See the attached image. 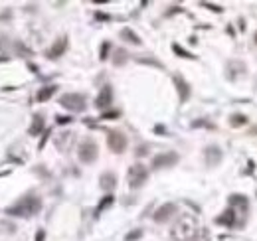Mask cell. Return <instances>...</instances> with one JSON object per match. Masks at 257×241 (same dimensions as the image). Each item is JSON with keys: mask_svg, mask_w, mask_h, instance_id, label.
<instances>
[{"mask_svg": "<svg viewBox=\"0 0 257 241\" xmlns=\"http://www.w3.org/2000/svg\"><path fill=\"white\" fill-rule=\"evenodd\" d=\"M255 44H257V34H255Z\"/></svg>", "mask_w": 257, "mask_h": 241, "instance_id": "39", "label": "cell"}, {"mask_svg": "<svg viewBox=\"0 0 257 241\" xmlns=\"http://www.w3.org/2000/svg\"><path fill=\"white\" fill-rule=\"evenodd\" d=\"M71 117H68V115H60V117H55V123L58 125H68V123H71Z\"/></svg>", "mask_w": 257, "mask_h": 241, "instance_id": "29", "label": "cell"}, {"mask_svg": "<svg viewBox=\"0 0 257 241\" xmlns=\"http://www.w3.org/2000/svg\"><path fill=\"white\" fill-rule=\"evenodd\" d=\"M127 180L131 188H140L145 186V182L149 180V168L145 164H133L127 172Z\"/></svg>", "mask_w": 257, "mask_h": 241, "instance_id": "5", "label": "cell"}, {"mask_svg": "<svg viewBox=\"0 0 257 241\" xmlns=\"http://www.w3.org/2000/svg\"><path fill=\"white\" fill-rule=\"evenodd\" d=\"M202 6H208L210 10H216V12H222V8H220V6H214V4H208V2H202Z\"/></svg>", "mask_w": 257, "mask_h": 241, "instance_id": "33", "label": "cell"}, {"mask_svg": "<svg viewBox=\"0 0 257 241\" xmlns=\"http://www.w3.org/2000/svg\"><path fill=\"white\" fill-rule=\"evenodd\" d=\"M127 142H129L127 135H123L121 131H109L107 133V146L111 148V153H115V155L125 153Z\"/></svg>", "mask_w": 257, "mask_h": 241, "instance_id": "6", "label": "cell"}, {"mask_svg": "<svg viewBox=\"0 0 257 241\" xmlns=\"http://www.w3.org/2000/svg\"><path fill=\"white\" fill-rule=\"evenodd\" d=\"M77 156H79V160L83 164H93L97 160V156H99V146H97V142L93 138L81 140L79 150H77Z\"/></svg>", "mask_w": 257, "mask_h": 241, "instance_id": "4", "label": "cell"}, {"mask_svg": "<svg viewBox=\"0 0 257 241\" xmlns=\"http://www.w3.org/2000/svg\"><path fill=\"white\" fill-rule=\"evenodd\" d=\"M58 91V85H46V87H42L40 91L36 93V99H38V103H44V101H48L50 97H53V93Z\"/></svg>", "mask_w": 257, "mask_h": 241, "instance_id": "17", "label": "cell"}, {"mask_svg": "<svg viewBox=\"0 0 257 241\" xmlns=\"http://www.w3.org/2000/svg\"><path fill=\"white\" fill-rule=\"evenodd\" d=\"M222 158H223V155H222L220 146H216V144L206 146V150H204V160H206L208 166H218L222 162Z\"/></svg>", "mask_w": 257, "mask_h": 241, "instance_id": "11", "label": "cell"}, {"mask_svg": "<svg viewBox=\"0 0 257 241\" xmlns=\"http://www.w3.org/2000/svg\"><path fill=\"white\" fill-rule=\"evenodd\" d=\"M113 202H115V198H113L111 194H107V196H105V198H103V200L99 202V206H97V209H95V218H99L103 209H107V207H109V206H111Z\"/></svg>", "mask_w": 257, "mask_h": 241, "instance_id": "22", "label": "cell"}, {"mask_svg": "<svg viewBox=\"0 0 257 241\" xmlns=\"http://www.w3.org/2000/svg\"><path fill=\"white\" fill-rule=\"evenodd\" d=\"M99 184H101V188L105 192H111L113 188L117 186V176L113 174V172H103L101 178H99Z\"/></svg>", "mask_w": 257, "mask_h": 241, "instance_id": "16", "label": "cell"}, {"mask_svg": "<svg viewBox=\"0 0 257 241\" xmlns=\"http://www.w3.org/2000/svg\"><path fill=\"white\" fill-rule=\"evenodd\" d=\"M109 50H111V44L109 42H103L101 44V50H99V59H101V62L109 57Z\"/></svg>", "mask_w": 257, "mask_h": 241, "instance_id": "26", "label": "cell"}, {"mask_svg": "<svg viewBox=\"0 0 257 241\" xmlns=\"http://www.w3.org/2000/svg\"><path fill=\"white\" fill-rule=\"evenodd\" d=\"M216 224H218V225H225V227H234V225H236V209H234V207L225 209L222 216L216 218Z\"/></svg>", "mask_w": 257, "mask_h": 241, "instance_id": "15", "label": "cell"}, {"mask_svg": "<svg viewBox=\"0 0 257 241\" xmlns=\"http://www.w3.org/2000/svg\"><path fill=\"white\" fill-rule=\"evenodd\" d=\"M200 233V225L198 220L192 214H184L176 220V224L170 229V237L174 241H194Z\"/></svg>", "mask_w": 257, "mask_h": 241, "instance_id": "2", "label": "cell"}, {"mask_svg": "<svg viewBox=\"0 0 257 241\" xmlns=\"http://www.w3.org/2000/svg\"><path fill=\"white\" fill-rule=\"evenodd\" d=\"M174 85H176V91H178V97H180V103H186L190 99V85L186 83V79L182 75H174Z\"/></svg>", "mask_w": 257, "mask_h": 241, "instance_id": "13", "label": "cell"}, {"mask_svg": "<svg viewBox=\"0 0 257 241\" xmlns=\"http://www.w3.org/2000/svg\"><path fill=\"white\" fill-rule=\"evenodd\" d=\"M127 62H129V52H127V50H123V48L115 50V53H113V66L121 68V66H125Z\"/></svg>", "mask_w": 257, "mask_h": 241, "instance_id": "19", "label": "cell"}, {"mask_svg": "<svg viewBox=\"0 0 257 241\" xmlns=\"http://www.w3.org/2000/svg\"><path fill=\"white\" fill-rule=\"evenodd\" d=\"M113 103V87L111 85H103L101 87V93L95 99V107L97 109H109Z\"/></svg>", "mask_w": 257, "mask_h": 241, "instance_id": "10", "label": "cell"}, {"mask_svg": "<svg viewBox=\"0 0 257 241\" xmlns=\"http://www.w3.org/2000/svg\"><path fill=\"white\" fill-rule=\"evenodd\" d=\"M73 140H75V133H71V131H64V133H60L58 137H55V146H58V150H62V153H68V150L71 148V144H73Z\"/></svg>", "mask_w": 257, "mask_h": 241, "instance_id": "12", "label": "cell"}, {"mask_svg": "<svg viewBox=\"0 0 257 241\" xmlns=\"http://www.w3.org/2000/svg\"><path fill=\"white\" fill-rule=\"evenodd\" d=\"M142 237V229H133V231H129L127 235H125V241H137V239H140Z\"/></svg>", "mask_w": 257, "mask_h": 241, "instance_id": "27", "label": "cell"}, {"mask_svg": "<svg viewBox=\"0 0 257 241\" xmlns=\"http://www.w3.org/2000/svg\"><path fill=\"white\" fill-rule=\"evenodd\" d=\"M68 46H69V42H68V36H62V38H58L53 42V46L46 52V57L48 59H58V57H62L64 53H66V50H68Z\"/></svg>", "mask_w": 257, "mask_h": 241, "instance_id": "9", "label": "cell"}, {"mask_svg": "<svg viewBox=\"0 0 257 241\" xmlns=\"http://www.w3.org/2000/svg\"><path fill=\"white\" fill-rule=\"evenodd\" d=\"M119 36H121V40L129 42V44H135V46H140V44H142V40L138 38V34H135L131 28H123Z\"/></svg>", "mask_w": 257, "mask_h": 241, "instance_id": "18", "label": "cell"}, {"mask_svg": "<svg viewBox=\"0 0 257 241\" xmlns=\"http://www.w3.org/2000/svg\"><path fill=\"white\" fill-rule=\"evenodd\" d=\"M95 18H97V20H111V16H107V14H103V12H97Z\"/></svg>", "mask_w": 257, "mask_h": 241, "instance_id": "34", "label": "cell"}, {"mask_svg": "<svg viewBox=\"0 0 257 241\" xmlns=\"http://www.w3.org/2000/svg\"><path fill=\"white\" fill-rule=\"evenodd\" d=\"M178 212V207H176V204H164V206H160L156 212L153 214V220L156 222V224H166L170 218H172L174 214Z\"/></svg>", "mask_w": 257, "mask_h": 241, "instance_id": "8", "label": "cell"}, {"mask_svg": "<svg viewBox=\"0 0 257 241\" xmlns=\"http://www.w3.org/2000/svg\"><path fill=\"white\" fill-rule=\"evenodd\" d=\"M34 241H46V231H44V229H38V233H36Z\"/></svg>", "mask_w": 257, "mask_h": 241, "instance_id": "31", "label": "cell"}, {"mask_svg": "<svg viewBox=\"0 0 257 241\" xmlns=\"http://www.w3.org/2000/svg\"><path fill=\"white\" fill-rule=\"evenodd\" d=\"M60 105L71 113H83L87 109V97L81 93H64L60 97Z\"/></svg>", "mask_w": 257, "mask_h": 241, "instance_id": "3", "label": "cell"}, {"mask_svg": "<svg viewBox=\"0 0 257 241\" xmlns=\"http://www.w3.org/2000/svg\"><path fill=\"white\" fill-rule=\"evenodd\" d=\"M172 52H174L178 57H186V59H194V57H196V55H192L190 52H186L184 48H180L178 44H172Z\"/></svg>", "mask_w": 257, "mask_h": 241, "instance_id": "25", "label": "cell"}, {"mask_svg": "<svg viewBox=\"0 0 257 241\" xmlns=\"http://www.w3.org/2000/svg\"><path fill=\"white\" fill-rule=\"evenodd\" d=\"M192 127H194V129H198V127H208V129H214V125L206 123V120H194V123H192Z\"/></svg>", "mask_w": 257, "mask_h": 241, "instance_id": "30", "label": "cell"}, {"mask_svg": "<svg viewBox=\"0 0 257 241\" xmlns=\"http://www.w3.org/2000/svg\"><path fill=\"white\" fill-rule=\"evenodd\" d=\"M8 18H12V12L10 10H6V12L0 14V20H8Z\"/></svg>", "mask_w": 257, "mask_h": 241, "instance_id": "35", "label": "cell"}, {"mask_svg": "<svg viewBox=\"0 0 257 241\" xmlns=\"http://www.w3.org/2000/svg\"><path fill=\"white\" fill-rule=\"evenodd\" d=\"M230 125H232L234 129L243 127V125H247V117H245V115H241V113H236V115H232V117H230Z\"/></svg>", "mask_w": 257, "mask_h": 241, "instance_id": "23", "label": "cell"}, {"mask_svg": "<svg viewBox=\"0 0 257 241\" xmlns=\"http://www.w3.org/2000/svg\"><path fill=\"white\" fill-rule=\"evenodd\" d=\"M137 155H138V156H145V155H147V144H140L138 150H137Z\"/></svg>", "mask_w": 257, "mask_h": 241, "instance_id": "32", "label": "cell"}, {"mask_svg": "<svg viewBox=\"0 0 257 241\" xmlns=\"http://www.w3.org/2000/svg\"><path fill=\"white\" fill-rule=\"evenodd\" d=\"M230 206H232V207H241L243 212H247V207H249L247 198H245V196H241V194H234V196L230 198Z\"/></svg>", "mask_w": 257, "mask_h": 241, "instance_id": "20", "label": "cell"}, {"mask_svg": "<svg viewBox=\"0 0 257 241\" xmlns=\"http://www.w3.org/2000/svg\"><path fill=\"white\" fill-rule=\"evenodd\" d=\"M8 46H10L8 38L4 34H0V62H6L8 59Z\"/></svg>", "mask_w": 257, "mask_h": 241, "instance_id": "21", "label": "cell"}, {"mask_svg": "<svg viewBox=\"0 0 257 241\" xmlns=\"http://www.w3.org/2000/svg\"><path fill=\"white\" fill-rule=\"evenodd\" d=\"M154 131H156V133H158V135H166V129H164V127H162V125H158V127H156V129H154Z\"/></svg>", "mask_w": 257, "mask_h": 241, "instance_id": "37", "label": "cell"}, {"mask_svg": "<svg viewBox=\"0 0 257 241\" xmlns=\"http://www.w3.org/2000/svg\"><path fill=\"white\" fill-rule=\"evenodd\" d=\"M44 129H46V119H44L42 113H36L32 117V125H30V129H28V135H30V137H38V135H42Z\"/></svg>", "mask_w": 257, "mask_h": 241, "instance_id": "14", "label": "cell"}, {"mask_svg": "<svg viewBox=\"0 0 257 241\" xmlns=\"http://www.w3.org/2000/svg\"><path fill=\"white\" fill-rule=\"evenodd\" d=\"M119 111H105L103 115H101V119H107V120H111V119H119Z\"/></svg>", "mask_w": 257, "mask_h": 241, "instance_id": "28", "label": "cell"}, {"mask_svg": "<svg viewBox=\"0 0 257 241\" xmlns=\"http://www.w3.org/2000/svg\"><path fill=\"white\" fill-rule=\"evenodd\" d=\"M8 174H10V172H0V176H8Z\"/></svg>", "mask_w": 257, "mask_h": 241, "instance_id": "38", "label": "cell"}, {"mask_svg": "<svg viewBox=\"0 0 257 241\" xmlns=\"http://www.w3.org/2000/svg\"><path fill=\"white\" fill-rule=\"evenodd\" d=\"M40 209H42V200L34 194H28V196L20 198L18 202H14L12 206H8L4 209V214L12 216V218H32Z\"/></svg>", "mask_w": 257, "mask_h": 241, "instance_id": "1", "label": "cell"}, {"mask_svg": "<svg viewBox=\"0 0 257 241\" xmlns=\"http://www.w3.org/2000/svg\"><path fill=\"white\" fill-rule=\"evenodd\" d=\"M176 12H182V8H178V6H172V10H170V12H166V16H172V14H176Z\"/></svg>", "mask_w": 257, "mask_h": 241, "instance_id": "36", "label": "cell"}, {"mask_svg": "<svg viewBox=\"0 0 257 241\" xmlns=\"http://www.w3.org/2000/svg\"><path fill=\"white\" fill-rule=\"evenodd\" d=\"M14 52H16L20 57H30V55H32V50L26 48L22 42H14Z\"/></svg>", "mask_w": 257, "mask_h": 241, "instance_id": "24", "label": "cell"}, {"mask_svg": "<svg viewBox=\"0 0 257 241\" xmlns=\"http://www.w3.org/2000/svg\"><path fill=\"white\" fill-rule=\"evenodd\" d=\"M178 160H180L178 153H174V150H168V153L156 155V156L153 158V168H154V170H160V168H170V166H174Z\"/></svg>", "mask_w": 257, "mask_h": 241, "instance_id": "7", "label": "cell"}]
</instances>
